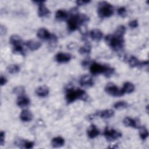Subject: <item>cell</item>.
<instances>
[{
  "label": "cell",
  "instance_id": "37",
  "mask_svg": "<svg viewBox=\"0 0 149 149\" xmlns=\"http://www.w3.org/2000/svg\"><path fill=\"white\" fill-rule=\"evenodd\" d=\"M6 32V29L5 27V26H3V25L1 26V34L3 35L5 34Z\"/></svg>",
  "mask_w": 149,
  "mask_h": 149
},
{
  "label": "cell",
  "instance_id": "5",
  "mask_svg": "<svg viewBox=\"0 0 149 149\" xmlns=\"http://www.w3.org/2000/svg\"><path fill=\"white\" fill-rule=\"evenodd\" d=\"M90 71L93 74L104 73L107 77H109L113 73L114 69L97 62H93L90 66Z\"/></svg>",
  "mask_w": 149,
  "mask_h": 149
},
{
  "label": "cell",
  "instance_id": "31",
  "mask_svg": "<svg viewBox=\"0 0 149 149\" xmlns=\"http://www.w3.org/2000/svg\"><path fill=\"white\" fill-rule=\"evenodd\" d=\"M117 12H118V14L122 17H124L126 16V13H127L126 9L123 6L119 8Z\"/></svg>",
  "mask_w": 149,
  "mask_h": 149
},
{
  "label": "cell",
  "instance_id": "6",
  "mask_svg": "<svg viewBox=\"0 0 149 149\" xmlns=\"http://www.w3.org/2000/svg\"><path fill=\"white\" fill-rule=\"evenodd\" d=\"M104 135L107 140L109 141H115L122 137V133L115 129L106 127L104 132Z\"/></svg>",
  "mask_w": 149,
  "mask_h": 149
},
{
  "label": "cell",
  "instance_id": "25",
  "mask_svg": "<svg viewBox=\"0 0 149 149\" xmlns=\"http://www.w3.org/2000/svg\"><path fill=\"white\" fill-rule=\"evenodd\" d=\"M16 144H18V146L20 147H24L25 148H31L34 146V142L27 141V140H22L18 141V142L16 141L15 143Z\"/></svg>",
  "mask_w": 149,
  "mask_h": 149
},
{
  "label": "cell",
  "instance_id": "2",
  "mask_svg": "<svg viewBox=\"0 0 149 149\" xmlns=\"http://www.w3.org/2000/svg\"><path fill=\"white\" fill-rule=\"evenodd\" d=\"M89 20V17L85 14L76 13L71 16L68 20V27L70 31H75L83 26Z\"/></svg>",
  "mask_w": 149,
  "mask_h": 149
},
{
  "label": "cell",
  "instance_id": "35",
  "mask_svg": "<svg viewBox=\"0 0 149 149\" xmlns=\"http://www.w3.org/2000/svg\"><path fill=\"white\" fill-rule=\"evenodd\" d=\"M76 3L78 5H86L87 3H88L89 2H90V1H86V0H79V1H76Z\"/></svg>",
  "mask_w": 149,
  "mask_h": 149
},
{
  "label": "cell",
  "instance_id": "9",
  "mask_svg": "<svg viewBox=\"0 0 149 149\" xmlns=\"http://www.w3.org/2000/svg\"><path fill=\"white\" fill-rule=\"evenodd\" d=\"M81 86L84 87H90L94 85V81L93 78L87 74L82 76L79 80Z\"/></svg>",
  "mask_w": 149,
  "mask_h": 149
},
{
  "label": "cell",
  "instance_id": "16",
  "mask_svg": "<svg viewBox=\"0 0 149 149\" xmlns=\"http://www.w3.org/2000/svg\"><path fill=\"white\" fill-rule=\"evenodd\" d=\"M122 95L125 94H129L134 90V86L130 82H126L123 84V87L120 89Z\"/></svg>",
  "mask_w": 149,
  "mask_h": 149
},
{
  "label": "cell",
  "instance_id": "27",
  "mask_svg": "<svg viewBox=\"0 0 149 149\" xmlns=\"http://www.w3.org/2000/svg\"><path fill=\"white\" fill-rule=\"evenodd\" d=\"M139 129H140L139 134H140V138L142 140H146L148 136V132L147 129L145 126H140Z\"/></svg>",
  "mask_w": 149,
  "mask_h": 149
},
{
  "label": "cell",
  "instance_id": "17",
  "mask_svg": "<svg viewBox=\"0 0 149 149\" xmlns=\"http://www.w3.org/2000/svg\"><path fill=\"white\" fill-rule=\"evenodd\" d=\"M25 45L31 51H36L37 49H38V48H40L41 47V42L36 41V40H29L27 41L26 42Z\"/></svg>",
  "mask_w": 149,
  "mask_h": 149
},
{
  "label": "cell",
  "instance_id": "30",
  "mask_svg": "<svg viewBox=\"0 0 149 149\" xmlns=\"http://www.w3.org/2000/svg\"><path fill=\"white\" fill-rule=\"evenodd\" d=\"M13 52L15 54H22L24 55V49L23 48L21 45H18L16 46L13 47Z\"/></svg>",
  "mask_w": 149,
  "mask_h": 149
},
{
  "label": "cell",
  "instance_id": "4",
  "mask_svg": "<svg viewBox=\"0 0 149 149\" xmlns=\"http://www.w3.org/2000/svg\"><path fill=\"white\" fill-rule=\"evenodd\" d=\"M113 6L107 1H101L98 4L97 12L101 18L109 17L113 13Z\"/></svg>",
  "mask_w": 149,
  "mask_h": 149
},
{
  "label": "cell",
  "instance_id": "11",
  "mask_svg": "<svg viewBox=\"0 0 149 149\" xmlns=\"http://www.w3.org/2000/svg\"><path fill=\"white\" fill-rule=\"evenodd\" d=\"M72 58L71 55L68 53L59 52L55 55V60L57 62L63 63L68 62Z\"/></svg>",
  "mask_w": 149,
  "mask_h": 149
},
{
  "label": "cell",
  "instance_id": "14",
  "mask_svg": "<svg viewBox=\"0 0 149 149\" xmlns=\"http://www.w3.org/2000/svg\"><path fill=\"white\" fill-rule=\"evenodd\" d=\"M30 104V100L26 96L23 95H20L18 97L17 100V105L21 107L24 108L27 107Z\"/></svg>",
  "mask_w": 149,
  "mask_h": 149
},
{
  "label": "cell",
  "instance_id": "21",
  "mask_svg": "<svg viewBox=\"0 0 149 149\" xmlns=\"http://www.w3.org/2000/svg\"><path fill=\"white\" fill-rule=\"evenodd\" d=\"M52 146L54 148H59L62 147L65 144V140L62 137L58 136L52 139L51 142Z\"/></svg>",
  "mask_w": 149,
  "mask_h": 149
},
{
  "label": "cell",
  "instance_id": "1",
  "mask_svg": "<svg viewBox=\"0 0 149 149\" xmlns=\"http://www.w3.org/2000/svg\"><path fill=\"white\" fill-rule=\"evenodd\" d=\"M125 31L121 27H118L114 34H108L105 37L106 43L114 51L121 50L124 46V35Z\"/></svg>",
  "mask_w": 149,
  "mask_h": 149
},
{
  "label": "cell",
  "instance_id": "24",
  "mask_svg": "<svg viewBox=\"0 0 149 149\" xmlns=\"http://www.w3.org/2000/svg\"><path fill=\"white\" fill-rule=\"evenodd\" d=\"M9 42L12 47H13L18 45H21L22 43V40L19 36L17 34H13L10 37Z\"/></svg>",
  "mask_w": 149,
  "mask_h": 149
},
{
  "label": "cell",
  "instance_id": "20",
  "mask_svg": "<svg viewBox=\"0 0 149 149\" xmlns=\"http://www.w3.org/2000/svg\"><path fill=\"white\" fill-rule=\"evenodd\" d=\"M20 118L23 122H30L33 119V114L30 111L24 109L20 113Z\"/></svg>",
  "mask_w": 149,
  "mask_h": 149
},
{
  "label": "cell",
  "instance_id": "36",
  "mask_svg": "<svg viewBox=\"0 0 149 149\" xmlns=\"http://www.w3.org/2000/svg\"><path fill=\"white\" fill-rule=\"evenodd\" d=\"M6 82H7V79H6L5 77L1 76V78H0V83H1V86H3L4 84H5L6 83Z\"/></svg>",
  "mask_w": 149,
  "mask_h": 149
},
{
  "label": "cell",
  "instance_id": "22",
  "mask_svg": "<svg viewBox=\"0 0 149 149\" xmlns=\"http://www.w3.org/2000/svg\"><path fill=\"white\" fill-rule=\"evenodd\" d=\"M114 115V111L112 109H105L94 115H99L101 118L108 119L111 118Z\"/></svg>",
  "mask_w": 149,
  "mask_h": 149
},
{
  "label": "cell",
  "instance_id": "7",
  "mask_svg": "<svg viewBox=\"0 0 149 149\" xmlns=\"http://www.w3.org/2000/svg\"><path fill=\"white\" fill-rule=\"evenodd\" d=\"M105 91L107 94L113 97L123 95L120 89L119 90L118 87L113 83H108L105 87Z\"/></svg>",
  "mask_w": 149,
  "mask_h": 149
},
{
  "label": "cell",
  "instance_id": "26",
  "mask_svg": "<svg viewBox=\"0 0 149 149\" xmlns=\"http://www.w3.org/2000/svg\"><path fill=\"white\" fill-rule=\"evenodd\" d=\"M8 72L11 74H15L19 72L20 70V66L18 65L12 64L10 65L7 68Z\"/></svg>",
  "mask_w": 149,
  "mask_h": 149
},
{
  "label": "cell",
  "instance_id": "23",
  "mask_svg": "<svg viewBox=\"0 0 149 149\" xmlns=\"http://www.w3.org/2000/svg\"><path fill=\"white\" fill-rule=\"evenodd\" d=\"M68 16V13L62 9H59L55 13V19L58 21H64Z\"/></svg>",
  "mask_w": 149,
  "mask_h": 149
},
{
  "label": "cell",
  "instance_id": "8",
  "mask_svg": "<svg viewBox=\"0 0 149 149\" xmlns=\"http://www.w3.org/2000/svg\"><path fill=\"white\" fill-rule=\"evenodd\" d=\"M35 3H37L38 5V15L40 17H44L50 13L49 10L45 6L44 1H34Z\"/></svg>",
  "mask_w": 149,
  "mask_h": 149
},
{
  "label": "cell",
  "instance_id": "32",
  "mask_svg": "<svg viewBox=\"0 0 149 149\" xmlns=\"http://www.w3.org/2000/svg\"><path fill=\"white\" fill-rule=\"evenodd\" d=\"M13 92L16 94H19V95H23V94H24V89L23 87L21 86L17 87L13 89Z\"/></svg>",
  "mask_w": 149,
  "mask_h": 149
},
{
  "label": "cell",
  "instance_id": "18",
  "mask_svg": "<svg viewBox=\"0 0 149 149\" xmlns=\"http://www.w3.org/2000/svg\"><path fill=\"white\" fill-rule=\"evenodd\" d=\"M100 134V130L94 125H91L87 130V135L90 139H94Z\"/></svg>",
  "mask_w": 149,
  "mask_h": 149
},
{
  "label": "cell",
  "instance_id": "12",
  "mask_svg": "<svg viewBox=\"0 0 149 149\" xmlns=\"http://www.w3.org/2000/svg\"><path fill=\"white\" fill-rule=\"evenodd\" d=\"M128 63L129 65H130V67L134 68V67H137V66H143V65H147L148 63V62L147 61H140L138 60V59L134 56H130V58L128 59Z\"/></svg>",
  "mask_w": 149,
  "mask_h": 149
},
{
  "label": "cell",
  "instance_id": "10",
  "mask_svg": "<svg viewBox=\"0 0 149 149\" xmlns=\"http://www.w3.org/2000/svg\"><path fill=\"white\" fill-rule=\"evenodd\" d=\"M123 123L125 126L131 127L136 129H139L141 126L140 123H139V122L137 120L130 118L129 117L125 118L123 120Z\"/></svg>",
  "mask_w": 149,
  "mask_h": 149
},
{
  "label": "cell",
  "instance_id": "15",
  "mask_svg": "<svg viewBox=\"0 0 149 149\" xmlns=\"http://www.w3.org/2000/svg\"><path fill=\"white\" fill-rule=\"evenodd\" d=\"M90 36L92 40L96 41H99L102 39L103 34L99 29H93L90 31Z\"/></svg>",
  "mask_w": 149,
  "mask_h": 149
},
{
  "label": "cell",
  "instance_id": "13",
  "mask_svg": "<svg viewBox=\"0 0 149 149\" xmlns=\"http://www.w3.org/2000/svg\"><path fill=\"white\" fill-rule=\"evenodd\" d=\"M37 36L40 39L49 40L51 37L52 34H50L49 32L46 29L41 28L37 31Z\"/></svg>",
  "mask_w": 149,
  "mask_h": 149
},
{
  "label": "cell",
  "instance_id": "29",
  "mask_svg": "<svg viewBox=\"0 0 149 149\" xmlns=\"http://www.w3.org/2000/svg\"><path fill=\"white\" fill-rule=\"evenodd\" d=\"M81 54H88L91 52V45L88 44L84 45L79 49V51Z\"/></svg>",
  "mask_w": 149,
  "mask_h": 149
},
{
  "label": "cell",
  "instance_id": "19",
  "mask_svg": "<svg viewBox=\"0 0 149 149\" xmlns=\"http://www.w3.org/2000/svg\"><path fill=\"white\" fill-rule=\"evenodd\" d=\"M36 94L40 97H45L49 94V88L45 86H41L37 88Z\"/></svg>",
  "mask_w": 149,
  "mask_h": 149
},
{
  "label": "cell",
  "instance_id": "3",
  "mask_svg": "<svg viewBox=\"0 0 149 149\" xmlns=\"http://www.w3.org/2000/svg\"><path fill=\"white\" fill-rule=\"evenodd\" d=\"M87 98L88 96L86 93L81 89L69 88L66 90V101L68 104H70L77 100L86 101Z\"/></svg>",
  "mask_w": 149,
  "mask_h": 149
},
{
  "label": "cell",
  "instance_id": "28",
  "mask_svg": "<svg viewBox=\"0 0 149 149\" xmlns=\"http://www.w3.org/2000/svg\"><path fill=\"white\" fill-rule=\"evenodd\" d=\"M128 104L127 102L124 101H120L116 102L114 105L113 107L117 109H123L125 108H127L128 107Z\"/></svg>",
  "mask_w": 149,
  "mask_h": 149
},
{
  "label": "cell",
  "instance_id": "33",
  "mask_svg": "<svg viewBox=\"0 0 149 149\" xmlns=\"http://www.w3.org/2000/svg\"><path fill=\"white\" fill-rule=\"evenodd\" d=\"M129 26L131 28H136L138 26V22L137 20H133L129 23Z\"/></svg>",
  "mask_w": 149,
  "mask_h": 149
},
{
  "label": "cell",
  "instance_id": "34",
  "mask_svg": "<svg viewBox=\"0 0 149 149\" xmlns=\"http://www.w3.org/2000/svg\"><path fill=\"white\" fill-rule=\"evenodd\" d=\"M5 132L1 131L0 133V144L1 146H3L5 143Z\"/></svg>",
  "mask_w": 149,
  "mask_h": 149
}]
</instances>
